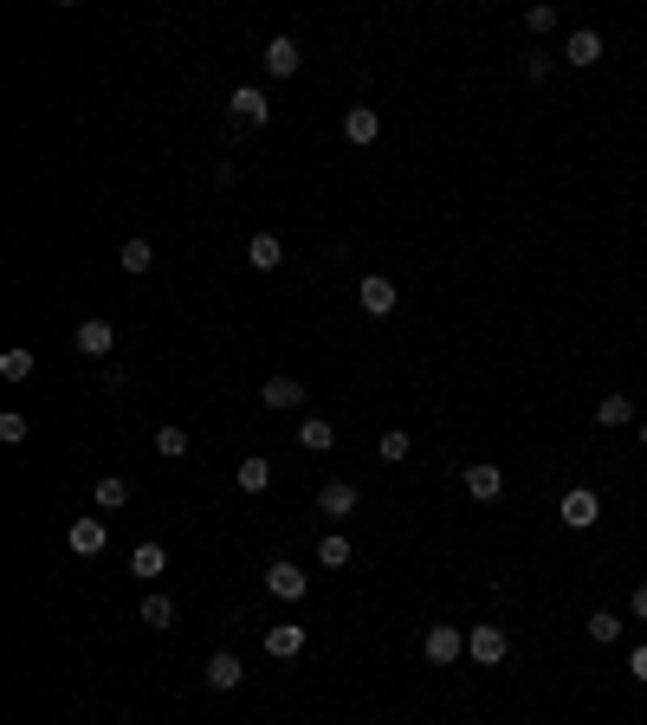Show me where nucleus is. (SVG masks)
<instances>
[{
    "mask_svg": "<svg viewBox=\"0 0 647 725\" xmlns=\"http://www.w3.org/2000/svg\"><path fill=\"white\" fill-rule=\"evenodd\" d=\"M550 65H557L550 52H525V78H531V85H544V78H550Z\"/></svg>",
    "mask_w": 647,
    "mask_h": 725,
    "instance_id": "nucleus-31",
    "label": "nucleus"
},
{
    "mask_svg": "<svg viewBox=\"0 0 647 725\" xmlns=\"http://www.w3.org/2000/svg\"><path fill=\"white\" fill-rule=\"evenodd\" d=\"M466 654H473V661H479V667H499V661H505V654H512V635H505V628H499V622H479V628H473V635H466Z\"/></svg>",
    "mask_w": 647,
    "mask_h": 725,
    "instance_id": "nucleus-2",
    "label": "nucleus"
},
{
    "mask_svg": "<svg viewBox=\"0 0 647 725\" xmlns=\"http://www.w3.org/2000/svg\"><path fill=\"white\" fill-rule=\"evenodd\" d=\"M525 26H531V33H557V7H531Z\"/></svg>",
    "mask_w": 647,
    "mask_h": 725,
    "instance_id": "nucleus-32",
    "label": "nucleus"
},
{
    "mask_svg": "<svg viewBox=\"0 0 647 725\" xmlns=\"http://www.w3.org/2000/svg\"><path fill=\"white\" fill-rule=\"evenodd\" d=\"M156 454H162V460H182V454H188V434H182V428H162V434H156Z\"/></svg>",
    "mask_w": 647,
    "mask_h": 725,
    "instance_id": "nucleus-29",
    "label": "nucleus"
},
{
    "mask_svg": "<svg viewBox=\"0 0 647 725\" xmlns=\"http://www.w3.org/2000/svg\"><path fill=\"white\" fill-rule=\"evenodd\" d=\"M201 680H208L214 693H233V687L246 680V661H240L233 648H214V654H208V667H201Z\"/></svg>",
    "mask_w": 647,
    "mask_h": 725,
    "instance_id": "nucleus-6",
    "label": "nucleus"
},
{
    "mask_svg": "<svg viewBox=\"0 0 647 725\" xmlns=\"http://www.w3.org/2000/svg\"><path fill=\"white\" fill-rule=\"evenodd\" d=\"M72 344H78V357H91V363H104V357H110V350H117V331H110V324H104V318H85V324H78V331H72Z\"/></svg>",
    "mask_w": 647,
    "mask_h": 725,
    "instance_id": "nucleus-9",
    "label": "nucleus"
},
{
    "mask_svg": "<svg viewBox=\"0 0 647 725\" xmlns=\"http://www.w3.org/2000/svg\"><path fill=\"white\" fill-rule=\"evenodd\" d=\"M356 305H363V318H389V311L402 305V292H395V279H382V272H369V279L356 285Z\"/></svg>",
    "mask_w": 647,
    "mask_h": 725,
    "instance_id": "nucleus-4",
    "label": "nucleus"
},
{
    "mask_svg": "<svg viewBox=\"0 0 647 725\" xmlns=\"http://www.w3.org/2000/svg\"><path fill=\"white\" fill-rule=\"evenodd\" d=\"M596 421H602V428H628V421H635V402H628V395H602Z\"/></svg>",
    "mask_w": 647,
    "mask_h": 725,
    "instance_id": "nucleus-24",
    "label": "nucleus"
},
{
    "mask_svg": "<svg viewBox=\"0 0 647 725\" xmlns=\"http://www.w3.org/2000/svg\"><path fill=\"white\" fill-rule=\"evenodd\" d=\"M376 454H382V460H408V454H415V441H408L402 428H389V434L376 441Z\"/></svg>",
    "mask_w": 647,
    "mask_h": 725,
    "instance_id": "nucleus-28",
    "label": "nucleus"
},
{
    "mask_svg": "<svg viewBox=\"0 0 647 725\" xmlns=\"http://www.w3.org/2000/svg\"><path fill=\"white\" fill-rule=\"evenodd\" d=\"M65 544H72L78 557H98L104 544H110V525H104V518H72V531H65Z\"/></svg>",
    "mask_w": 647,
    "mask_h": 725,
    "instance_id": "nucleus-14",
    "label": "nucleus"
},
{
    "mask_svg": "<svg viewBox=\"0 0 647 725\" xmlns=\"http://www.w3.org/2000/svg\"><path fill=\"white\" fill-rule=\"evenodd\" d=\"M266 590L279 596V603H305L311 596V570H298L292 557H279V564H266Z\"/></svg>",
    "mask_w": 647,
    "mask_h": 725,
    "instance_id": "nucleus-1",
    "label": "nucleus"
},
{
    "mask_svg": "<svg viewBox=\"0 0 647 725\" xmlns=\"http://www.w3.org/2000/svg\"><path fill=\"white\" fill-rule=\"evenodd\" d=\"M602 52H609V46H602V33H596V26H576V33L563 39V65H576V72L602 65Z\"/></svg>",
    "mask_w": 647,
    "mask_h": 725,
    "instance_id": "nucleus-7",
    "label": "nucleus"
},
{
    "mask_svg": "<svg viewBox=\"0 0 647 725\" xmlns=\"http://www.w3.org/2000/svg\"><path fill=\"white\" fill-rule=\"evenodd\" d=\"M117 266L130 272V279H143V272L156 266V246H149V240H123V246H117Z\"/></svg>",
    "mask_w": 647,
    "mask_h": 725,
    "instance_id": "nucleus-21",
    "label": "nucleus"
},
{
    "mask_svg": "<svg viewBox=\"0 0 647 725\" xmlns=\"http://www.w3.org/2000/svg\"><path fill=\"white\" fill-rule=\"evenodd\" d=\"M298 447H305V454H330V447H337V428H330L324 415H298Z\"/></svg>",
    "mask_w": 647,
    "mask_h": 725,
    "instance_id": "nucleus-17",
    "label": "nucleus"
},
{
    "mask_svg": "<svg viewBox=\"0 0 647 725\" xmlns=\"http://www.w3.org/2000/svg\"><path fill=\"white\" fill-rule=\"evenodd\" d=\"M169 622H175V603H169V596H162V590L143 596V628H169Z\"/></svg>",
    "mask_w": 647,
    "mask_h": 725,
    "instance_id": "nucleus-27",
    "label": "nucleus"
},
{
    "mask_svg": "<svg viewBox=\"0 0 647 725\" xmlns=\"http://www.w3.org/2000/svg\"><path fill=\"white\" fill-rule=\"evenodd\" d=\"M233 486H240V492H266V486H272V467H266L259 454H246L240 467H233Z\"/></svg>",
    "mask_w": 647,
    "mask_h": 725,
    "instance_id": "nucleus-23",
    "label": "nucleus"
},
{
    "mask_svg": "<svg viewBox=\"0 0 647 725\" xmlns=\"http://www.w3.org/2000/svg\"><path fill=\"white\" fill-rule=\"evenodd\" d=\"M466 492H473L479 505L505 499V467H486V460H479V467H466Z\"/></svg>",
    "mask_w": 647,
    "mask_h": 725,
    "instance_id": "nucleus-15",
    "label": "nucleus"
},
{
    "mask_svg": "<svg viewBox=\"0 0 647 725\" xmlns=\"http://www.w3.org/2000/svg\"><path fill=\"white\" fill-rule=\"evenodd\" d=\"M227 111H233V123H246V130H259V123L272 117V98H266V91H253V85H240V91L227 98Z\"/></svg>",
    "mask_w": 647,
    "mask_h": 725,
    "instance_id": "nucleus-10",
    "label": "nucleus"
},
{
    "mask_svg": "<svg viewBox=\"0 0 647 725\" xmlns=\"http://www.w3.org/2000/svg\"><path fill=\"white\" fill-rule=\"evenodd\" d=\"M635 434H641V447H647V415H641V421H635Z\"/></svg>",
    "mask_w": 647,
    "mask_h": 725,
    "instance_id": "nucleus-35",
    "label": "nucleus"
},
{
    "mask_svg": "<svg viewBox=\"0 0 647 725\" xmlns=\"http://www.w3.org/2000/svg\"><path fill=\"white\" fill-rule=\"evenodd\" d=\"M130 570H136V583H156L162 570H169V551H162L156 538H143V544L130 551Z\"/></svg>",
    "mask_w": 647,
    "mask_h": 725,
    "instance_id": "nucleus-16",
    "label": "nucleus"
},
{
    "mask_svg": "<svg viewBox=\"0 0 647 725\" xmlns=\"http://www.w3.org/2000/svg\"><path fill=\"white\" fill-rule=\"evenodd\" d=\"M318 564H324V570H343V564H350V538H343V531L318 538Z\"/></svg>",
    "mask_w": 647,
    "mask_h": 725,
    "instance_id": "nucleus-26",
    "label": "nucleus"
},
{
    "mask_svg": "<svg viewBox=\"0 0 647 725\" xmlns=\"http://www.w3.org/2000/svg\"><path fill=\"white\" fill-rule=\"evenodd\" d=\"M628 674H635V680H641V687H647V641H641V648H635V654H628Z\"/></svg>",
    "mask_w": 647,
    "mask_h": 725,
    "instance_id": "nucleus-33",
    "label": "nucleus"
},
{
    "mask_svg": "<svg viewBox=\"0 0 647 725\" xmlns=\"http://www.w3.org/2000/svg\"><path fill=\"white\" fill-rule=\"evenodd\" d=\"M343 136H350L356 149H369L382 136V117H376V104H350V111H343Z\"/></svg>",
    "mask_w": 647,
    "mask_h": 725,
    "instance_id": "nucleus-13",
    "label": "nucleus"
},
{
    "mask_svg": "<svg viewBox=\"0 0 647 725\" xmlns=\"http://www.w3.org/2000/svg\"><path fill=\"white\" fill-rule=\"evenodd\" d=\"M305 622H272L266 628V654H272V661H292V654H305Z\"/></svg>",
    "mask_w": 647,
    "mask_h": 725,
    "instance_id": "nucleus-12",
    "label": "nucleus"
},
{
    "mask_svg": "<svg viewBox=\"0 0 647 725\" xmlns=\"http://www.w3.org/2000/svg\"><path fill=\"white\" fill-rule=\"evenodd\" d=\"M259 59H266V72H272V78H298V65H305V52H298V39H292V33H272Z\"/></svg>",
    "mask_w": 647,
    "mask_h": 725,
    "instance_id": "nucleus-8",
    "label": "nucleus"
},
{
    "mask_svg": "<svg viewBox=\"0 0 647 725\" xmlns=\"http://www.w3.org/2000/svg\"><path fill=\"white\" fill-rule=\"evenodd\" d=\"M26 434H33V421H26V415H0V441H7V447H20Z\"/></svg>",
    "mask_w": 647,
    "mask_h": 725,
    "instance_id": "nucleus-30",
    "label": "nucleus"
},
{
    "mask_svg": "<svg viewBox=\"0 0 647 725\" xmlns=\"http://www.w3.org/2000/svg\"><path fill=\"white\" fill-rule=\"evenodd\" d=\"M628 615H635V622H647V583H635V596H628Z\"/></svg>",
    "mask_w": 647,
    "mask_h": 725,
    "instance_id": "nucleus-34",
    "label": "nucleus"
},
{
    "mask_svg": "<svg viewBox=\"0 0 647 725\" xmlns=\"http://www.w3.org/2000/svg\"><path fill=\"white\" fill-rule=\"evenodd\" d=\"M246 266H253V272H279L285 266L279 234H253V240H246Z\"/></svg>",
    "mask_w": 647,
    "mask_h": 725,
    "instance_id": "nucleus-18",
    "label": "nucleus"
},
{
    "mask_svg": "<svg viewBox=\"0 0 647 725\" xmlns=\"http://www.w3.org/2000/svg\"><path fill=\"white\" fill-rule=\"evenodd\" d=\"M259 395H266V408H279V415H285V408H305V382H298V376H272Z\"/></svg>",
    "mask_w": 647,
    "mask_h": 725,
    "instance_id": "nucleus-19",
    "label": "nucleus"
},
{
    "mask_svg": "<svg viewBox=\"0 0 647 725\" xmlns=\"http://www.w3.org/2000/svg\"><path fill=\"white\" fill-rule=\"evenodd\" d=\"M622 615H615V609H596V615H589V622H583V635L589 641H602V648H615V641H622Z\"/></svg>",
    "mask_w": 647,
    "mask_h": 725,
    "instance_id": "nucleus-22",
    "label": "nucleus"
},
{
    "mask_svg": "<svg viewBox=\"0 0 647 725\" xmlns=\"http://www.w3.org/2000/svg\"><path fill=\"white\" fill-rule=\"evenodd\" d=\"M356 505H363V492H356L350 480H324V486H318V512H324V518H350Z\"/></svg>",
    "mask_w": 647,
    "mask_h": 725,
    "instance_id": "nucleus-11",
    "label": "nucleus"
},
{
    "mask_svg": "<svg viewBox=\"0 0 647 725\" xmlns=\"http://www.w3.org/2000/svg\"><path fill=\"white\" fill-rule=\"evenodd\" d=\"M557 518H563L570 531H589V525L602 518V499H596L589 486H570V492H563V505H557Z\"/></svg>",
    "mask_w": 647,
    "mask_h": 725,
    "instance_id": "nucleus-5",
    "label": "nucleus"
},
{
    "mask_svg": "<svg viewBox=\"0 0 647 725\" xmlns=\"http://www.w3.org/2000/svg\"><path fill=\"white\" fill-rule=\"evenodd\" d=\"M91 499H98V512H123V505H130V480H123V473H104V480L91 486Z\"/></svg>",
    "mask_w": 647,
    "mask_h": 725,
    "instance_id": "nucleus-20",
    "label": "nucleus"
},
{
    "mask_svg": "<svg viewBox=\"0 0 647 725\" xmlns=\"http://www.w3.org/2000/svg\"><path fill=\"white\" fill-rule=\"evenodd\" d=\"M33 369H39V357H33V350H20V344H13L7 357H0V376H7V382H26Z\"/></svg>",
    "mask_w": 647,
    "mask_h": 725,
    "instance_id": "nucleus-25",
    "label": "nucleus"
},
{
    "mask_svg": "<svg viewBox=\"0 0 647 725\" xmlns=\"http://www.w3.org/2000/svg\"><path fill=\"white\" fill-rule=\"evenodd\" d=\"M421 654H428L434 667H453V661H460V654H466V635H460V628H453V622H434L428 635H421Z\"/></svg>",
    "mask_w": 647,
    "mask_h": 725,
    "instance_id": "nucleus-3",
    "label": "nucleus"
}]
</instances>
